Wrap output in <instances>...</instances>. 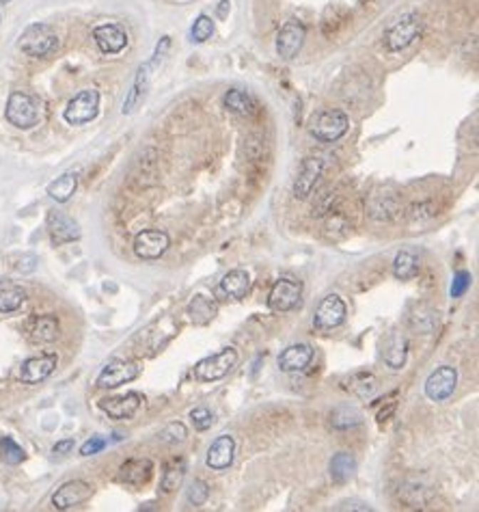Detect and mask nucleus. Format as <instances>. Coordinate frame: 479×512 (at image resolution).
Here are the masks:
<instances>
[{"label":"nucleus","instance_id":"3","mask_svg":"<svg viewBox=\"0 0 479 512\" xmlns=\"http://www.w3.org/2000/svg\"><path fill=\"white\" fill-rule=\"evenodd\" d=\"M423 31V22L417 14H404L402 18H397L386 31H384V46L391 52H402L411 43L419 39Z\"/></svg>","mask_w":479,"mask_h":512},{"label":"nucleus","instance_id":"41","mask_svg":"<svg viewBox=\"0 0 479 512\" xmlns=\"http://www.w3.org/2000/svg\"><path fill=\"white\" fill-rule=\"evenodd\" d=\"M470 281H473V277H470V272H466V270H460V272H455V277H453V281H451V297L453 299H460V297H464L466 295V290L470 287Z\"/></svg>","mask_w":479,"mask_h":512},{"label":"nucleus","instance_id":"22","mask_svg":"<svg viewBox=\"0 0 479 512\" xmlns=\"http://www.w3.org/2000/svg\"><path fill=\"white\" fill-rule=\"evenodd\" d=\"M311 361H313V348L309 344H294L279 354V368L283 372H300Z\"/></svg>","mask_w":479,"mask_h":512},{"label":"nucleus","instance_id":"9","mask_svg":"<svg viewBox=\"0 0 479 512\" xmlns=\"http://www.w3.org/2000/svg\"><path fill=\"white\" fill-rule=\"evenodd\" d=\"M300 297H302V283L296 281V279H279L270 295H268V307L272 312H292L300 305Z\"/></svg>","mask_w":479,"mask_h":512},{"label":"nucleus","instance_id":"8","mask_svg":"<svg viewBox=\"0 0 479 512\" xmlns=\"http://www.w3.org/2000/svg\"><path fill=\"white\" fill-rule=\"evenodd\" d=\"M140 365L136 361H125V359H113L110 363L104 365V370L100 372L96 385L100 389H115L121 387L134 379L140 377Z\"/></svg>","mask_w":479,"mask_h":512},{"label":"nucleus","instance_id":"26","mask_svg":"<svg viewBox=\"0 0 479 512\" xmlns=\"http://www.w3.org/2000/svg\"><path fill=\"white\" fill-rule=\"evenodd\" d=\"M367 212L371 218H376V221H391V218L399 212V201L395 195L378 193L369 199Z\"/></svg>","mask_w":479,"mask_h":512},{"label":"nucleus","instance_id":"32","mask_svg":"<svg viewBox=\"0 0 479 512\" xmlns=\"http://www.w3.org/2000/svg\"><path fill=\"white\" fill-rule=\"evenodd\" d=\"M421 266H419V260L411 253V251H402L395 255V262H393V275L399 279V281H408V279H415L419 275Z\"/></svg>","mask_w":479,"mask_h":512},{"label":"nucleus","instance_id":"6","mask_svg":"<svg viewBox=\"0 0 479 512\" xmlns=\"http://www.w3.org/2000/svg\"><path fill=\"white\" fill-rule=\"evenodd\" d=\"M350 128V119L344 111H322L317 113L309 126L311 134L322 143H335L339 140Z\"/></svg>","mask_w":479,"mask_h":512},{"label":"nucleus","instance_id":"36","mask_svg":"<svg viewBox=\"0 0 479 512\" xmlns=\"http://www.w3.org/2000/svg\"><path fill=\"white\" fill-rule=\"evenodd\" d=\"M436 320H438V316H436L432 309H428V307H419V309L411 316V324H413V329H417L419 333H430V331L436 327Z\"/></svg>","mask_w":479,"mask_h":512},{"label":"nucleus","instance_id":"23","mask_svg":"<svg viewBox=\"0 0 479 512\" xmlns=\"http://www.w3.org/2000/svg\"><path fill=\"white\" fill-rule=\"evenodd\" d=\"M26 331H29L31 342H35V344H50V342H54V339L58 337L61 324H58V318H56V316H48V314H46V316H35V318H31Z\"/></svg>","mask_w":479,"mask_h":512},{"label":"nucleus","instance_id":"12","mask_svg":"<svg viewBox=\"0 0 479 512\" xmlns=\"http://www.w3.org/2000/svg\"><path fill=\"white\" fill-rule=\"evenodd\" d=\"M169 247H171L169 234L160 232V230H143L134 238V253L140 260H158V257H163Z\"/></svg>","mask_w":479,"mask_h":512},{"label":"nucleus","instance_id":"33","mask_svg":"<svg viewBox=\"0 0 479 512\" xmlns=\"http://www.w3.org/2000/svg\"><path fill=\"white\" fill-rule=\"evenodd\" d=\"M188 316H190L192 322H197V324H207V322L216 316V305H214L212 299L199 295V297H195V299L190 301V305H188Z\"/></svg>","mask_w":479,"mask_h":512},{"label":"nucleus","instance_id":"10","mask_svg":"<svg viewBox=\"0 0 479 512\" xmlns=\"http://www.w3.org/2000/svg\"><path fill=\"white\" fill-rule=\"evenodd\" d=\"M346 303L339 295H329L322 299V303L317 305L315 309V316H313V324L315 329L319 331H331V329H337L339 324H344L346 320Z\"/></svg>","mask_w":479,"mask_h":512},{"label":"nucleus","instance_id":"37","mask_svg":"<svg viewBox=\"0 0 479 512\" xmlns=\"http://www.w3.org/2000/svg\"><path fill=\"white\" fill-rule=\"evenodd\" d=\"M192 41L195 43H205L207 39H212V35H214V20L210 18V16H199L197 20H195V24H192Z\"/></svg>","mask_w":479,"mask_h":512},{"label":"nucleus","instance_id":"5","mask_svg":"<svg viewBox=\"0 0 479 512\" xmlns=\"http://www.w3.org/2000/svg\"><path fill=\"white\" fill-rule=\"evenodd\" d=\"M235 363H237V350L222 348L220 352L210 354L195 365V377L203 383H214L225 379L231 372V368H235Z\"/></svg>","mask_w":479,"mask_h":512},{"label":"nucleus","instance_id":"19","mask_svg":"<svg viewBox=\"0 0 479 512\" xmlns=\"http://www.w3.org/2000/svg\"><path fill=\"white\" fill-rule=\"evenodd\" d=\"M143 404L140 394L136 391H128L123 396H115V398H104L100 400V409L110 417V419H128L132 417Z\"/></svg>","mask_w":479,"mask_h":512},{"label":"nucleus","instance_id":"29","mask_svg":"<svg viewBox=\"0 0 479 512\" xmlns=\"http://www.w3.org/2000/svg\"><path fill=\"white\" fill-rule=\"evenodd\" d=\"M331 478L339 484H346L354 478L356 473V459L350 452H339L331 459Z\"/></svg>","mask_w":479,"mask_h":512},{"label":"nucleus","instance_id":"42","mask_svg":"<svg viewBox=\"0 0 479 512\" xmlns=\"http://www.w3.org/2000/svg\"><path fill=\"white\" fill-rule=\"evenodd\" d=\"M190 419H192L195 428L201 430V432L207 430V428H212V424H214V415H212V411L205 409V406L192 409V411H190Z\"/></svg>","mask_w":479,"mask_h":512},{"label":"nucleus","instance_id":"40","mask_svg":"<svg viewBox=\"0 0 479 512\" xmlns=\"http://www.w3.org/2000/svg\"><path fill=\"white\" fill-rule=\"evenodd\" d=\"M376 379L371 377V374H356L354 379H352V391L356 394V396H361V398H365V396H371L374 391H376Z\"/></svg>","mask_w":479,"mask_h":512},{"label":"nucleus","instance_id":"4","mask_svg":"<svg viewBox=\"0 0 479 512\" xmlns=\"http://www.w3.org/2000/svg\"><path fill=\"white\" fill-rule=\"evenodd\" d=\"M100 113V91L98 89H83L78 91L65 106L63 119L69 126H85L93 121Z\"/></svg>","mask_w":479,"mask_h":512},{"label":"nucleus","instance_id":"38","mask_svg":"<svg viewBox=\"0 0 479 512\" xmlns=\"http://www.w3.org/2000/svg\"><path fill=\"white\" fill-rule=\"evenodd\" d=\"M210 497V486L203 480H192L186 488V499L192 506H203Z\"/></svg>","mask_w":479,"mask_h":512},{"label":"nucleus","instance_id":"45","mask_svg":"<svg viewBox=\"0 0 479 512\" xmlns=\"http://www.w3.org/2000/svg\"><path fill=\"white\" fill-rule=\"evenodd\" d=\"M22 262H24L26 266H22V264H18V266H16L20 272H33V270H35V266H37V257H35V255H24V257H22Z\"/></svg>","mask_w":479,"mask_h":512},{"label":"nucleus","instance_id":"39","mask_svg":"<svg viewBox=\"0 0 479 512\" xmlns=\"http://www.w3.org/2000/svg\"><path fill=\"white\" fill-rule=\"evenodd\" d=\"M158 436H160V441H163V444H182L186 439V426L182 421H173Z\"/></svg>","mask_w":479,"mask_h":512},{"label":"nucleus","instance_id":"27","mask_svg":"<svg viewBox=\"0 0 479 512\" xmlns=\"http://www.w3.org/2000/svg\"><path fill=\"white\" fill-rule=\"evenodd\" d=\"M225 106H227L231 113L240 115V117H253V115L257 113V104H255L253 96L247 93V91H242V89H231V91H227V93H225Z\"/></svg>","mask_w":479,"mask_h":512},{"label":"nucleus","instance_id":"17","mask_svg":"<svg viewBox=\"0 0 479 512\" xmlns=\"http://www.w3.org/2000/svg\"><path fill=\"white\" fill-rule=\"evenodd\" d=\"M304 37H307V29L302 22H298V20L285 22V26L281 29V33L277 37V54L285 61L294 58L300 52Z\"/></svg>","mask_w":479,"mask_h":512},{"label":"nucleus","instance_id":"11","mask_svg":"<svg viewBox=\"0 0 479 512\" xmlns=\"http://www.w3.org/2000/svg\"><path fill=\"white\" fill-rule=\"evenodd\" d=\"M93 495V486L85 480H69L61 484L52 495V506L56 510H71L80 503L89 501Z\"/></svg>","mask_w":479,"mask_h":512},{"label":"nucleus","instance_id":"13","mask_svg":"<svg viewBox=\"0 0 479 512\" xmlns=\"http://www.w3.org/2000/svg\"><path fill=\"white\" fill-rule=\"evenodd\" d=\"M455 385H458L455 368H451V365H441L426 381V396L434 402H443L455 391Z\"/></svg>","mask_w":479,"mask_h":512},{"label":"nucleus","instance_id":"34","mask_svg":"<svg viewBox=\"0 0 479 512\" xmlns=\"http://www.w3.org/2000/svg\"><path fill=\"white\" fill-rule=\"evenodd\" d=\"M363 424V413L354 406H337L331 413V426L337 430H348Z\"/></svg>","mask_w":479,"mask_h":512},{"label":"nucleus","instance_id":"31","mask_svg":"<svg viewBox=\"0 0 479 512\" xmlns=\"http://www.w3.org/2000/svg\"><path fill=\"white\" fill-rule=\"evenodd\" d=\"M76 188H78V175L76 173H63L61 178H56L54 182L48 184V195L56 203H65V201L71 199Z\"/></svg>","mask_w":479,"mask_h":512},{"label":"nucleus","instance_id":"18","mask_svg":"<svg viewBox=\"0 0 479 512\" xmlns=\"http://www.w3.org/2000/svg\"><path fill=\"white\" fill-rule=\"evenodd\" d=\"M93 39L100 52L119 54L128 46V33L119 24H100L93 29Z\"/></svg>","mask_w":479,"mask_h":512},{"label":"nucleus","instance_id":"35","mask_svg":"<svg viewBox=\"0 0 479 512\" xmlns=\"http://www.w3.org/2000/svg\"><path fill=\"white\" fill-rule=\"evenodd\" d=\"M0 456H3V461L9 465H20L26 459L24 450L9 436H0Z\"/></svg>","mask_w":479,"mask_h":512},{"label":"nucleus","instance_id":"15","mask_svg":"<svg viewBox=\"0 0 479 512\" xmlns=\"http://www.w3.org/2000/svg\"><path fill=\"white\" fill-rule=\"evenodd\" d=\"M48 234L52 238L54 245H67V242H73L83 236L80 232V225L73 221L71 216L58 212V210H50L48 212Z\"/></svg>","mask_w":479,"mask_h":512},{"label":"nucleus","instance_id":"47","mask_svg":"<svg viewBox=\"0 0 479 512\" xmlns=\"http://www.w3.org/2000/svg\"><path fill=\"white\" fill-rule=\"evenodd\" d=\"M369 3H378V0H369Z\"/></svg>","mask_w":479,"mask_h":512},{"label":"nucleus","instance_id":"20","mask_svg":"<svg viewBox=\"0 0 479 512\" xmlns=\"http://www.w3.org/2000/svg\"><path fill=\"white\" fill-rule=\"evenodd\" d=\"M251 290V275L242 268L229 270L216 287V297L220 299H244Z\"/></svg>","mask_w":479,"mask_h":512},{"label":"nucleus","instance_id":"7","mask_svg":"<svg viewBox=\"0 0 479 512\" xmlns=\"http://www.w3.org/2000/svg\"><path fill=\"white\" fill-rule=\"evenodd\" d=\"M167 48H169V37H163V48L158 46L153 58H151L149 63H145V65L138 67L136 78H134V83H132V89H130V93H128V98H125V102H123V108H121L123 115L134 113L136 106L145 100V93H147V89H149V81H151V69L155 67V63H158L160 58H163V54H165Z\"/></svg>","mask_w":479,"mask_h":512},{"label":"nucleus","instance_id":"43","mask_svg":"<svg viewBox=\"0 0 479 512\" xmlns=\"http://www.w3.org/2000/svg\"><path fill=\"white\" fill-rule=\"evenodd\" d=\"M104 448H106V439H102V436H91L89 441H85L83 448H80V454H83V456H93V454H100Z\"/></svg>","mask_w":479,"mask_h":512},{"label":"nucleus","instance_id":"24","mask_svg":"<svg viewBox=\"0 0 479 512\" xmlns=\"http://www.w3.org/2000/svg\"><path fill=\"white\" fill-rule=\"evenodd\" d=\"M151 476H153V463L149 459H130L119 469V480L134 486L147 484Z\"/></svg>","mask_w":479,"mask_h":512},{"label":"nucleus","instance_id":"14","mask_svg":"<svg viewBox=\"0 0 479 512\" xmlns=\"http://www.w3.org/2000/svg\"><path fill=\"white\" fill-rule=\"evenodd\" d=\"M322 171H324V160L317 158V156H311V158H304L300 163V169H298V175L294 180V197L296 199H307L317 180L322 178Z\"/></svg>","mask_w":479,"mask_h":512},{"label":"nucleus","instance_id":"16","mask_svg":"<svg viewBox=\"0 0 479 512\" xmlns=\"http://www.w3.org/2000/svg\"><path fill=\"white\" fill-rule=\"evenodd\" d=\"M58 357L54 352L50 354H39V357H31L22 363L20 368V381L26 385H37L43 383L54 370H56Z\"/></svg>","mask_w":479,"mask_h":512},{"label":"nucleus","instance_id":"28","mask_svg":"<svg viewBox=\"0 0 479 512\" xmlns=\"http://www.w3.org/2000/svg\"><path fill=\"white\" fill-rule=\"evenodd\" d=\"M184 476H186V461L184 459H171L165 465L163 478H160V491H163L165 495H171L173 491L180 488V484L184 482Z\"/></svg>","mask_w":479,"mask_h":512},{"label":"nucleus","instance_id":"30","mask_svg":"<svg viewBox=\"0 0 479 512\" xmlns=\"http://www.w3.org/2000/svg\"><path fill=\"white\" fill-rule=\"evenodd\" d=\"M406 350H408V342L402 335H391L384 348V361L391 370H399L406 363Z\"/></svg>","mask_w":479,"mask_h":512},{"label":"nucleus","instance_id":"1","mask_svg":"<svg viewBox=\"0 0 479 512\" xmlns=\"http://www.w3.org/2000/svg\"><path fill=\"white\" fill-rule=\"evenodd\" d=\"M5 117L11 126L18 130H31L41 119V106L39 100L24 91H14L5 106Z\"/></svg>","mask_w":479,"mask_h":512},{"label":"nucleus","instance_id":"46","mask_svg":"<svg viewBox=\"0 0 479 512\" xmlns=\"http://www.w3.org/2000/svg\"><path fill=\"white\" fill-rule=\"evenodd\" d=\"M7 3H11V0H0V5H7Z\"/></svg>","mask_w":479,"mask_h":512},{"label":"nucleus","instance_id":"2","mask_svg":"<svg viewBox=\"0 0 479 512\" xmlns=\"http://www.w3.org/2000/svg\"><path fill=\"white\" fill-rule=\"evenodd\" d=\"M18 46L29 56L46 58V56H50L58 50V37L52 31V26L37 22V24H31V26L24 29V33L20 35Z\"/></svg>","mask_w":479,"mask_h":512},{"label":"nucleus","instance_id":"44","mask_svg":"<svg viewBox=\"0 0 479 512\" xmlns=\"http://www.w3.org/2000/svg\"><path fill=\"white\" fill-rule=\"evenodd\" d=\"M71 448H73V439H65V441H58V444L52 448V454H58V456H63V454H69V452H71Z\"/></svg>","mask_w":479,"mask_h":512},{"label":"nucleus","instance_id":"25","mask_svg":"<svg viewBox=\"0 0 479 512\" xmlns=\"http://www.w3.org/2000/svg\"><path fill=\"white\" fill-rule=\"evenodd\" d=\"M26 301V290L22 285L0 281V314H14Z\"/></svg>","mask_w":479,"mask_h":512},{"label":"nucleus","instance_id":"21","mask_svg":"<svg viewBox=\"0 0 479 512\" xmlns=\"http://www.w3.org/2000/svg\"><path fill=\"white\" fill-rule=\"evenodd\" d=\"M233 452H235V441L231 434H220L216 441L210 446L205 463L214 471H222L233 463Z\"/></svg>","mask_w":479,"mask_h":512}]
</instances>
